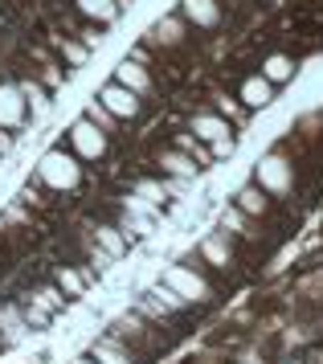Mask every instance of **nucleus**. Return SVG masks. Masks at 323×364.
Masks as SVG:
<instances>
[{"instance_id":"obj_1","label":"nucleus","mask_w":323,"mask_h":364,"mask_svg":"<svg viewBox=\"0 0 323 364\" xmlns=\"http://www.w3.org/2000/svg\"><path fill=\"white\" fill-rule=\"evenodd\" d=\"M98 102H107V107H111L115 115H135V107H139V102H135V95H127L123 86H107Z\"/></svg>"},{"instance_id":"obj_2","label":"nucleus","mask_w":323,"mask_h":364,"mask_svg":"<svg viewBox=\"0 0 323 364\" xmlns=\"http://www.w3.org/2000/svg\"><path fill=\"white\" fill-rule=\"evenodd\" d=\"M21 111H25V107H21V95H16L13 86H0V123L13 127L16 119H21Z\"/></svg>"},{"instance_id":"obj_3","label":"nucleus","mask_w":323,"mask_h":364,"mask_svg":"<svg viewBox=\"0 0 323 364\" xmlns=\"http://www.w3.org/2000/svg\"><path fill=\"white\" fill-rule=\"evenodd\" d=\"M242 99L250 102V107H266V102H270V82H266V78H250V82L242 86Z\"/></svg>"},{"instance_id":"obj_4","label":"nucleus","mask_w":323,"mask_h":364,"mask_svg":"<svg viewBox=\"0 0 323 364\" xmlns=\"http://www.w3.org/2000/svg\"><path fill=\"white\" fill-rule=\"evenodd\" d=\"M74 144H78L86 156H98V151H102V139H98V132L90 123H78V127H74Z\"/></svg>"},{"instance_id":"obj_5","label":"nucleus","mask_w":323,"mask_h":364,"mask_svg":"<svg viewBox=\"0 0 323 364\" xmlns=\"http://www.w3.org/2000/svg\"><path fill=\"white\" fill-rule=\"evenodd\" d=\"M46 176H49V181H58V184L74 181V164H70L65 156H49V160H46Z\"/></svg>"},{"instance_id":"obj_6","label":"nucleus","mask_w":323,"mask_h":364,"mask_svg":"<svg viewBox=\"0 0 323 364\" xmlns=\"http://www.w3.org/2000/svg\"><path fill=\"white\" fill-rule=\"evenodd\" d=\"M184 9H189V17L201 21V25H213V21H217V9H213V0H184Z\"/></svg>"},{"instance_id":"obj_7","label":"nucleus","mask_w":323,"mask_h":364,"mask_svg":"<svg viewBox=\"0 0 323 364\" xmlns=\"http://www.w3.org/2000/svg\"><path fill=\"white\" fill-rule=\"evenodd\" d=\"M262 78H266V82H287V78H291V62H287V58H270Z\"/></svg>"},{"instance_id":"obj_8","label":"nucleus","mask_w":323,"mask_h":364,"mask_svg":"<svg viewBox=\"0 0 323 364\" xmlns=\"http://www.w3.org/2000/svg\"><path fill=\"white\" fill-rule=\"evenodd\" d=\"M119 82H123V86H135V90H144V86H147V74L135 66V62H127V66H119Z\"/></svg>"},{"instance_id":"obj_9","label":"nucleus","mask_w":323,"mask_h":364,"mask_svg":"<svg viewBox=\"0 0 323 364\" xmlns=\"http://www.w3.org/2000/svg\"><path fill=\"white\" fill-rule=\"evenodd\" d=\"M78 4H82V13H90V17H102V21L115 17V0H78Z\"/></svg>"},{"instance_id":"obj_10","label":"nucleus","mask_w":323,"mask_h":364,"mask_svg":"<svg viewBox=\"0 0 323 364\" xmlns=\"http://www.w3.org/2000/svg\"><path fill=\"white\" fill-rule=\"evenodd\" d=\"M196 132L205 135V139H221L226 135V123L221 119H196Z\"/></svg>"},{"instance_id":"obj_11","label":"nucleus","mask_w":323,"mask_h":364,"mask_svg":"<svg viewBox=\"0 0 323 364\" xmlns=\"http://www.w3.org/2000/svg\"><path fill=\"white\" fill-rule=\"evenodd\" d=\"M164 164L172 168V172H180V176H189V172H193V164H189V160H184V156H168V160H164Z\"/></svg>"},{"instance_id":"obj_12","label":"nucleus","mask_w":323,"mask_h":364,"mask_svg":"<svg viewBox=\"0 0 323 364\" xmlns=\"http://www.w3.org/2000/svg\"><path fill=\"white\" fill-rule=\"evenodd\" d=\"M176 37H180L176 21H160V41H176Z\"/></svg>"},{"instance_id":"obj_13","label":"nucleus","mask_w":323,"mask_h":364,"mask_svg":"<svg viewBox=\"0 0 323 364\" xmlns=\"http://www.w3.org/2000/svg\"><path fill=\"white\" fill-rule=\"evenodd\" d=\"M242 205H245V209H254V213H258V209H262V197H258V193H242Z\"/></svg>"},{"instance_id":"obj_14","label":"nucleus","mask_w":323,"mask_h":364,"mask_svg":"<svg viewBox=\"0 0 323 364\" xmlns=\"http://www.w3.org/2000/svg\"><path fill=\"white\" fill-rule=\"evenodd\" d=\"M65 58H70V62H86V50H82V46H65Z\"/></svg>"},{"instance_id":"obj_15","label":"nucleus","mask_w":323,"mask_h":364,"mask_svg":"<svg viewBox=\"0 0 323 364\" xmlns=\"http://www.w3.org/2000/svg\"><path fill=\"white\" fill-rule=\"evenodd\" d=\"M25 95H29V99L37 102V107H41V102H46V90H37V86H25Z\"/></svg>"}]
</instances>
